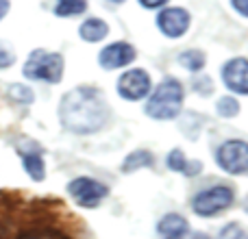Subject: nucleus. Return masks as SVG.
<instances>
[{
  "mask_svg": "<svg viewBox=\"0 0 248 239\" xmlns=\"http://www.w3.org/2000/svg\"><path fill=\"white\" fill-rule=\"evenodd\" d=\"M59 120L63 128L77 135H92L100 131L109 120V107L105 94L96 87H74L61 98Z\"/></svg>",
  "mask_w": 248,
  "mask_h": 239,
  "instance_id": "1",
  "label": "nucleus"
},
{
  "mask_svg": "<svg viewBox=\"0 0 248 239\" xmlns=\"http://www.w3.org/2000/svg\"><path fill=\"white\" fill-rule=\"evenodd\" d=\"M185 91L176 78L168 76L159 83V87L153 91V96L146 103V113L153 120H174L183 109Z\"/></svg>",
  "mask_w": 248,
  "mask_h": 239,
  "instance_id": "2",
  "label": "nucleus"
},
{
  "mask_svg": "<svg viewBox=\"0 0 248 239\" xmlns=\"http://www.w3.org/2000/svg\"><path fill=\"white\" fill-rule=\"evenodd\" d=\"M22 74L31 81H44V83H59L63 76V57L59 52L48 50H33L26 59Z\"/></svg>",
  "mask_w": 248,
  "mask_h": 239,
  "instance_id": "3",
  "label": "nucleus"
},
{
  "mask_svg": "<svg viewBox=\"0 0 248 239\" xmlns=\"http://www.w3.org/2000/svg\"><path fill=\"white\" fill-rule=\"evenodd\" d=\"M233 198H235V194H233L231 187H227V185H216V187L205 189V192H201L194 198L192 209H194V213L201 215V218H211V215H218V213H222V211H227L229 207H231Z\"/></svg>",
  "mask_w": 248,
  "mask_h": 239,
  "instance_id": "4",
  "label": "nucleus"
},
{
  "mask_svg": "<svg viewBox=\"0 0 248 239\" xmlns=\"http://www.w3.org/2000/svg\"><path fill=\"white\" fill-rule=\"evenodd\" d=\"M216 161L227 174H244V172H248V141H224L216 152Z\"/></svg>",
  "mask_w": 248,
  "mask_h": 239,
  "instance_id": "5",
  "label": "nucleus"
},
{
  "mask_svg": "<svg viewBox=\"0 0 248 239\" xmlns=\"http://www.w3.org/2000/svg\"><path fill=\"white\" fill-rule=\"evenodd\" d=\"M68 194L77 200V205L85 207V209H94L109 196V189L107 185L98 183V180L90 179V176H78V179L70 180Z\"/></svg>",
  "mask_w": 248,
  "mask_h": 239,
  "instance_id": "6",
  "label": "nucleus"
},
{
  "mask_svg": "<svg viewBox=\"0 0 248 239\" xmlns=\"http://www.w3.org/2000/svg\"><path fill=\"white\" fill-rule=\"evenodd\" d=\"M150 76L146 70L135 68V70H128L120 76L118 81V94L122 96L124 100H131V103H137V100L146 98L150 91Z\"/></svg>",
  "mask_w": 248,
  "mask_h": 239,
  "instance_id": "7",
  "label": "nucleus"
},
{
  "mask_svg": "<svg viewBox=\"0 0 248 239\" xmlns=\"http://www.w3.org/2000/svg\"><path fill=\"white\" fill-rule=\"evenodd\" d=\"M157 26H159V30L170 39L183 37L189 29V13L181 7H166L163 11H159Z\"/></svg>",
  "mask_w": 248,
  "mask_h": 239,
  "instance_id": "8",
  "label": "nucleus"
},
{
  "mask_svg": "<svg viewBox=\"0 0 248 239\" xmlns=\"http://www.w3.org/2000/svg\"><path fill=\"white\" fill-rule=\"evenodd\" d=\"M135 57H137V50L133 48V44L113 42L100 50L98 63L103 70H118V68H126L128 63H133Z\"/></svg>",
  "mask_w": 248,
  "mask_h": 239,
  "instance_id": "9",
  "label": "nucleus"
},
{
  "mask_svg": "<svg viewBox=\"0 0 248 239\" xmlns=\"http://www.w3.org/2000/svg\"><path fill=\"white\" fill-rule=\"evenodd\" d=\"M222 81L231 91L248 96V59L235 57L222 68Z\"/></svg>",
  "mask_w": 248,
  "mask_h": 239,
  "instance_id": "10",
  "label": "nucleus"
},
{
  "mask_svg": "<svg viewBox=\"0 0 248 239\" xmlns=\"http://www.w3.org/2000/svg\"><path fill=\"white\" fill-rule=\"evenodd\" d=\"M17 154L22 157V165H24L26 174L33 180H44L46 179V165H44V157H42V146L35 141L26 139L17 146Z\"/></svg>",
  "mask_w": 248,
  "mask_h": 239,
  "instance_id": "11",
  "label": "nucleus"
},
{
  "mask_svg": "<svg viewBox=\"0 0 248 239\" xmlns=\"http://www.w3.org/2000/svg\"><path fill=\"white\" fill-rule=\"evenodd\" d=\"M159 235L163 239H187L189 235V222L179 213H168L161 218L157 226Z\"/></svg>",
  "mask_w": 248,
  "mask_h": 239,
  "instance_id": "12",
  "label": "nucleus"
},
{
  "mask_svg": "<svg viewBox=\"0 0 248 239\" xmlns=\"http://www.w3.org/2000/svg\"><path fill=\"white\" fill-rule=\"evenodd\" d=\"M168 167L172 172H179V174H185V176H196L202 172V163L201 161H189L181 150H170L168 154Z\"/></svg>",
  "mask_w": 248,
  "mask_h": 239,
  "instance_id": "13",
  "label": "nucleus"
},
{
  "mask_svg": "<svg viewBox=\"0 0 248 239\" xmlns=\"http://www.w3.org/2000/svg\"><path fill=\"white\" fill-rule=\"evenodd\" d=\"M78 35H81L85 42L96 44V42H103L109 35V26H107V22L100 20V17H90V20H85L78 26Z\"/></svg>",
  "mask_w": 248,
  "mask_h": 239,
  "instance_id": "14",
  "label": "nucleus"
},
{
  "mask_svg": "<svg viewBox=\"0 0 248 239\" xmlns=\"http://www.w3.org/2000/svg\"><path fill=\"white\" fill-rule=\"evenodd\" d=\"M155 163V157L148 152V150H133L122 163V172L128 174V172H135L140 167H150Z\"/></svg>",
  "mask_w": 248,
  "mask_h": 239,
  "instance_id": "15",
  "label": "nucleus"
},
{
  "mask_svg": "<svg viewBox=\"0 0 248 239\" xmlns=\"http://www.w3.org/2000/svg\"><path fill=\"white\" fill-rule=\"evenodd\" d=\"M87 0H57L55 2V15L59 17H72L78 13H85Z\"/></svg>",
  "mask_w": 248,
  "mask_h": 239,
  "instance_id": "16",
  "label": "nucleus"
},
{
  "mask_svg": "<svg viewBox=\"0 0 248 239\" xmlns=\"http://www.w3.org/2000/svg\"><path fill=\"white\" fill-rule=\"evenodd\" d=\"M179 63L189 72H198L205 68V52L201 50H185L179 55Z\"/></svg>",
  "mask_w": 248,
  "mask_h": 239,
  "instance_id": "17",
  "label": "nucleus"
},
{
  "mask_svg": "<svg viewBox=\"0 0 248 239\" xmlns=\"http://www.w3.org/2000/svg\"><path fill=\"white\" fill-rule=\"evenodd\" d=\"M7 94H9V98H11L13 103H20V105H31L35 100L33 90H31V87H26V85H22V83L11 85Z\"/></svg>",
  "mask_w": 248,
  "mask_h": 239,
  "instance_id": "18",
  "label": "nucleus"
},
{
  "mask_svg": "<svg viewBox=\"0 0 248 239\" xmlns=\"http://www.w3.org/2000/svg\"><path fill=\"white\" fill-rule=\"evenodd\" d=\"M216 109H218V113L222 118H233L240 113V103H237L233 96H222V98L218 100V105H216Z\"/></svg>",
  "mask_w": 248,
  "mask_h": 239,
  "instance_id": "19",
  "label": "nucleus"
},
{
  "mask_svg": "<svg viewBox=\"0 0 248 239\" xmlns=\"http://www.w3.org/2000/svg\"><path fill=\"white\" fill-rule=\"evenodd\" d=\"M218 239H248V233L240 226V224H227V226L220 231Z\"/></svg>",
  "mask_w": 248,
  "mask_h": 239,
  "instance_id": "20",
  "label": "nucleus"
},
{
  "mask_svg": "<svg viewBox=\"0 0 248 239\" xmlns=\"http://www.w3.org/2000/svg\"><path fill=\"white\" fill-rule=\"evenodd\" d=\"M16 63V52L9 48V44L0 42V70H7Z\"/></svg>",
  "mask_w": 248,
  "mask_h": 239,
  "instance_id": "21",
  "label": "nucleus"
},
{
  "mask_svg": "<svg viewBox=\"0 0 248 239\" xmlns=\"http://www.w3.org/2000/svg\"><path fill=\"white\" fill-rule=\"evenodd\" d=\"M211 90H214V83H211L209 76H201L194 81V91H196V94L207 96V94H211Z\"/></svg>",
  "mask_w": 248,
  "mask_h": 239,
  "instance_id": "22",
  "label": "nucleus"
},
{
  "mask_svg": "<svg viewBox=\"0 0 248 239\" xmlns=\"http://www.w3.org/2000/svg\"><path fill=\"white\" fill-rule=\"evenodd\" d=\"M231 7L235 9L240 15L248 17V0H231Z\"/></svg>",
  "mask_w": 248,
  "mask_h": 239,
  "instance_id": "23",
  "label": "nucleus"
},
{
  "mask_svg": "<svg viewBox=\"0 0 248 239\" xmlns=\"http://www.w3.org/2000/svg\"><path fill=\"white\" fill-rule=\"evenodd\" d=\"M168 0H140V4L144 9H159V7H163Z\"/></svg>",
  "mask_w": 248,
  "mask_h": 239,
  "instance_id": "24",
  "label": "nucleus"
},
{
  "mask_svg": "<svg viewBox=\"0 0 248 239\" xmlns=\"http://www.w3.org/2000/svg\"><path fill=\"white\" fill-rule=\"evenodd\" d=\"M9 7H11V2H9V0H0V20H2V17L9 13Z\"/></svg>",
  "mask_w": 248,
  "mask_h": 239,
  "instance_id": "25",
  "label": "nucleus"
},
{
  "mask_svg": "<svg viewBox=\"0 0 248 239\" xmlns=\"http://www.w3.org/2000/svg\"><path fill=\"white\" fill-rule=\"evenodd\" d=\"M192 239H209V237H207V235H194Z\"/></svg>",
  "mask_w": 248,
  "mask_h": 239,
  "instance_id": "26",
  "label": "nucleus"
},
{
  "mask_svg": "<svg viewBox=\"0 0 248 239\" xmlns=\"http://www.w3.org/2000/svg\"><path fill=\"white\" fill-rule=\"evenodd\" d=\"M111 2H124V0H111Z\"/></svg>",
  "mask_w": 248,
  "mask_h": 239,
  "instance_id": "27",
  "label": "nucleus"
},
{
  "mask_svg": "<svg viewBox=\"0 0 248 239\" xmlns=\"http://www.w3.org/2000/svg\"><path fill=\"white\" fill-rule=\"evenodd\" d=\"M244 207H246V211H248V198H246V205Z\"/></svg>",
  "mask_w": 248,
  "mask_h": 239,
  "instance_id": "28",
  "label": "nucleus"
}]
</instances>
